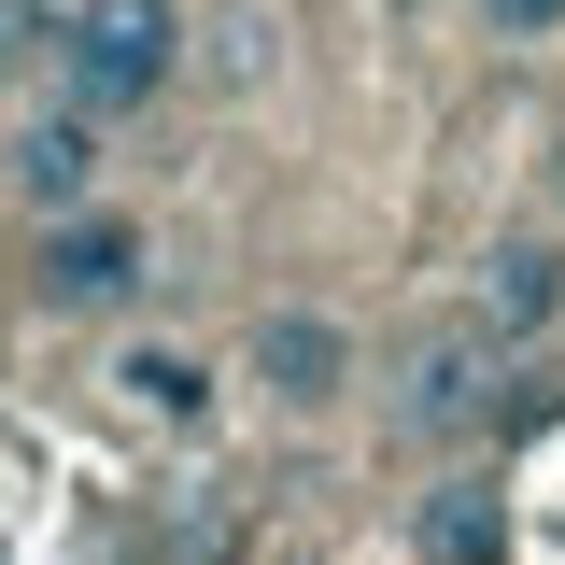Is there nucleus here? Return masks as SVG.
<instances>
[{
    "label": "nucleus",
    "mask_w": 565,
    "mask_h": 565,
    "mask_svg": "<svg viewBox=\"0 0 565 565\" xmlns=\"http://www.w3.org/2000/svg\"><path fill=\"white\" fill-rule=\"evenodd\" d=\"M552 212H565V141H552Z\"/></svg>",
    "instance_id": "9b49d317"
},
{
    "label": "nucleus",
    "mask_w": 565,
    "mask_h": 565,
    "mask_svg": "<svg viewBox=\"0 0 565 565\" xmlns=\"http://www.w3.org/2000/svg\"><path fill=\"white\" fill-rule=\"evenodd\" d=\"M269 71H282V29H269V0H212V14H199V85L255 99Z\"/></svg>",
    "instance_id": "6e6552de"
},
{
    "label": "nucleus",
    "mask_w": 565,
    "mask_h": 565,
    "mask_svg": "<svg viewBox=\"0 0 565 565\" xmlns=\"http://www.w3.org/2000/svg\"><path fill=\"white\" fill-rule=\"evenodd\" d=\"M255 382H269V411H326L353 382V340L326 311H269V326H255Z\"/></svg>",
    "instance_id": "423d86ee"
},
{
    "label": "nucleus",
    "mask_w": 565,
    "mask_h": 565,
    "mask_svg": "<svg viewBox=\"0 0 565 565\" xmlns=\"http://www.w3.org/2000/svg\"><path fill=\"white\" fill-rule=\"evenodd\" d=\"M0 170H14V199L43 212V226L99 212V128H85V114H29V128L0 141Z\"/></svg>",
    "instance_id": "20e7f679"
},
{
    "label": "nucleus",
    "mask_w": 565,
    "mask_h": 565,
    "mask_svg": "<svg viewBox=\"0 0 565 565\" xmlns=\"http://www.w3.org/2000/svg\"><path fill=\"white\" fill-rule=\"evenodd\" d=\"M57 71H71V114H141L156 85L199 71V29H184L170 0H71Z\"/></svg>",
    "instance_id": "f257e3e1"
},
{
    "label": "nucleus",
    "mask_w": 565,
    "mask_h": 565,
    "mask_svg": "<svg viewBox=\"0 0 565 565\" xmlns=\"http://www.w3.org/2000/svg\"><path fill=\"white\" fill-rule=\"evenodd\" d=\"M481 29H494V43H552L565 0H481Z\"/></svg>",
    "instance_id": "9d476101"
},
{
    "label": "nucleus",
    "mask_w": 565,
    "mask_h": 565,
    "mask_svg": "<svg viewBox=\"0 0 565 565\" xmlns=\"http://www.w3.org/2000/svg\"><path fill=\"white\" fill-rule=\"evenodd\" d=\"M411 552H424V565H509V494H494L481 467L424 481V494H411Z\"/></svg>",
    "instance_id": "39448f33"
},
{
    "label": "nucleus",
    "mask_w": 565,
    "mask_h": 565,
    "mask_svg": "<svg viewBox=\"0 0 565 565\" xmlns=\"http://www.w3.org/2000/svg\"><path fill=\"white\" fill-rule=\"evenodd\" d=\"M552 311H565V255H552V241H494V255H481V311H467V326L523 353Z\"/></svg>",
    "instance_id": "0eeeda50"
},
{
    "label": "nucleus",
    "mask_w": 565,
    "mask_h": 565,
    "mask_svg": "<svg viewBox=\"0 0 565 565\" xmlns=\"http://www.w3.org/2000/svg\"><path fill=\"white\" fill-rule=\"evenodd\" d=\"M141 269H156V241H141L128 212H71V226H43V311H114Z\"/></svg>",
    "instance_id": "7ed1b4c3"
},
{
    "label": "nucleus",
    "mask_w": 565,
    "mask_h": 565,
    "mask_svg": "<svg viewBox=\"0 0 565 565\" xmlns=\"http://www.w3.org/2000/svg\"><path fill=\"white\" fill-rule=\"evenodd\" d=\"M114 396H128V411L199 424V411H212V367H199V353H170V340H141V353H114Z\"/></svg>",
    "instance_id": "1a4fd4ad"
},
{
    "label": "nucleus",
    "mask_w": 565,
    "mask_h": 565,
    "mask_svg": "<svg viewBox=\"0 0 565 565\" xmlns=\"http://www.w3.org/2000/svg\"><path fill=\"white\" fill-rule=\"evenodd\" d=\"M509 411H523L509 340H481V326L411 340V367H396V438H411V452H467V438H494Z\"/></svg>",
    "instance_id": "f03ea898"
}]
</instances>
